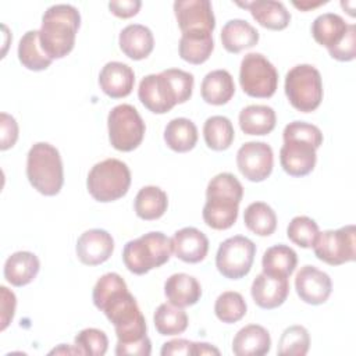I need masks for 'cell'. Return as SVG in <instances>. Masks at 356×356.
<instances>
[{
	"mask_svg": "<svg viewBox=\"0 0 356 356\" xmlns=\"http://www.w3.org/2000/svg\"><path fill=\"white\" fill-rule=\"evenodd\" d=\"M348 29L349 24H346L341 15L334 13L321 14L312 24V35L314 40L327 47V50L338 46L348 33Z\"/></svg>",
	"mask_w": 356,
	"mask_h": 356,
	"instance_id": "27",
	"label": "cell"
},
{
	"mask_svg": "<svg viewBox=\"0 0 356 356\" xmlns=\"http://www.w3.org/2000/svg\"><path fill=\"white\" fill-rule=\"evenodd\" d=\"M192 349H193V342L184 339V338H177V339H171L165 343H163L161 348V356H175V355H182V356H188L192 355Z\"/></svg>",
	"mask_w": 356,
	"mask_h": 356,
	"instance_id": "46",
	"label": "cell"
},
{
	"mask_svg": "<svg viewBox=\"0 0 356 356\" xmlns=\"http://www.w3.org/2000/svg\"><path fill=\"white\" fill-rule=\"evenodd\" d=\"M154 327L160 335H178L188 328V316L182 307L170 302L161 303L153 316Z\"/></svg>",
	"mask_w": 356,
	"mask_h": 356,
	"instance_id": "37",
	"label": "cell"
},
{
	"mask_svg": "<svg viewBox=\"0 0 356 356\" xmlns=\"http://www.w3.org/2000/svg\"><path fill=\"white\" fill-rule=\"evenodd\" d=\"M289 293L288 278L275 277L266 273L259 274L250 288V295L253 302L266 310L275 309L281 306Z\"/></svg>",
	"mask_w": 356,
	"mask_h": 356,
	"instance_id": "18",
	"label": "cell"
},
{
	"mask_svg": "<svg viewBox=\"0 0 356 356\" xmlns=\"http://www.w3.org/2000/svg\"><path fill=\"white\" fill-rule=\"evenodd\" d=\"M131 185V171L118 159H106L92 167L86 186L90 196L102 203L114 202L127 195Z\"/></svg>",
	"mask_w": 356,
	"mask_h": 356,
	"instance_id": "8",
	"label": "cell"
},
{
	"mask_svg": "<svg viewBox=\"0 0 356 356\" xmlns=\"http://www.w3.org/2000/svg\"><path fill=\"white\" fill-rule=\"evenodd\" d=\"M243 197V186L231 172H220L213 177L206 189V203L203 206V220L213 229L231 228L239 211Z\"/></svg>",
	"mask_w": 356,
	"mask_h": 356,
	"instance_id": "4",
	"label": "cell"
},
{
	"mask_svg": "<svg viewBox=\"0 0 356 356\" xmlns=\"http://www.w3.org/2000/svg\"><path fill=\"white\" fill-rule=\"evenodd\" d=\"M40 268L36 254L26 250H19L8 256L4 263V278L14 286H25L31 284Z\"/></svg>",
	"mask_w": 356,
	"mask_h": 356,
	"instance_id": "25",
	"label": "cell"
},
{
	"mask_svg": "<svg viewBox=\"0 0 356 356\" xmlns=\"http://www.w3.org/2000/svg\"><path fill=\"white\" fill-rule=\"evenodd\" d=\"M167 193L154 185H147L139 189L134 202L136 216L146 221L160 218L167 211Z\"/></svg>",
	"mask_w": 356,
	"mask_h": 356,
	"instance_id": "31",
	"label": "cell"
},
{
	"mask_svg": "<svg viewBox=\"0 0 356 356\" xmlns=\"http://www.w3.org/2000/svg\"><path fill=\"white\" fill-rule=\"evenodd\" d=\"M202 99L213 106L228 103L235 93L232 75L227 70H214L209 72L200 85Z\"/></svg>",
	"mask_w": 356,
	"mask_h": 356,
	"instance_id": "28",
	"label": "cell"
},
{
	"mask_svg": "<svg viewBox=\"0 0 356 356\" xmlns=\"http://www.w3.org/2000/svg\"><path fill=\"white\" fill-rule=\"evenodd\" d=\"M239 83L248 96L268 99L277 90L278 72L263 54L248 53L241 61Z\"/></svg>",
	"mask_w": 356,
	"mask_h": 356,
	"instance_id": "11",
	"label": "cell"
},
{
	"mask_svg": "<svg viewBox=\"0 0 356 356\" xmlns=\"http://www.w3.org/2000/svg\"><path fill=\"white\" fill-rule=\"evenodd\" d=\"M171 248L179 260L185 263H199L207 256L209 239L200 229L185 227L172 235Z\"/></svg>",
	"mask_w": 356,
	"mask_h": 356,
	"instance_id": "19",
	"label": "cell"
},
{
	"mask_svg": "<svg viewBox=\"0 0 356 356\" xmlns=\"http://www.w3.org/2000/svg\"><path fill=\"white\" fill-rule=\"evenodd\" d=\"M26 177L39 193L44 196L57 195L64 184L60 152L47 142L35 143L28 152Z\"/></svg>",
	"mask_w": 356,
	"mask_h": 356,
	"instance_id": "6",
	"label": "cell"
},
{
	"mask_svg": "<svg viewBox=\"0 0 356 356\" xmlns=\"http://www.w3.org/2000/svg\"><path fill=\"white\" fill-rule=\"evenodd\" d=\"M356 228L355 225H345L338 229H328L318 232L313 250L318 260L330 266H341L353 261L356 257Z\"/></svg>",
	"mask_w": 356,
	"mask_h": 356,
	"instance_id": "12",
	"label": "cell"
},
{
	"mask_svg": "<svg viewBox=\"0 0 356 356\" xmlns=\"http://www.w3.org/2000/svg\"><path fill=\"white\" fill-rule=\"evenodd\" d=\"M0 291H1V327H0V330L4 331L7 328V325L14 318L17 299H15V295L8 291V288L0 286Z\"/></svg>",
	"mask_w": 356,
	"mask_h": 356,
	"instance_id": "44",
	"label": "cell"
},
{
	"mask_svg": "<svg viewBox=\"0 0 356 356\" xmlns=\"http://www.w3.org/2000/svg\"><path fill=\"white\" fill-rule=\"evenodd\" d=\"M140 6L142 3L139 0H118L108 3L110 11L120 18H131L136 15Z\"/></svg>",
	"mask_w": 356,
	"mask_h": 356,
	"instance_id": "45",
	"label": "cell"
},
{
	"mask_svg": "<svg viewBox=\"0 0 356 356\" xmlns=\"http://www.w3.org/2000/svg\"><path fill=\"white\" fill-rule=\"evenodd\" d=\"M256 254V245L246 236L235 235L220 243L216 267L228 280H239L249 274Z\"/></svg>",
	"mask_w": 356,
	"mask_h": 356,
	"instance_id": "13",
	"label": "cell"
},
{
	"mask_svg": "<svg viewBox=\"0 0 356 356\" xmlns=\"http://www.w3.org/2000/svg\"><path fill=\"white\" fill-rule=\"evenodd\" d=\"M19 63L31 71H43L51 64V58L43 51L39 31H28L22 35L18 44Z\"/></svg>",
	"mask_w": 356,
	"mask_h": 356,
	"instance_id": "34",
	"label": "cell"
},
{
	"mask_svg": "<svg viewBox=\"0 0 356 356\" xmlns=\"http://www.w3.org/2000/svg\"><path fill=\"white\" fill-rule=\"evenodd\" d=\"M318 234L317 222L307 216H296L291 220L286 228V235L291 242L300 248H312Z\"/></svg>",
	"mask_w": 356,
	"mask_h": 356,
	"instance_id": "40",
	"label": "cell"
},
{
	"mask_svg": "<svg viewBox=\"0 0 356 356\" xmlns=\"http://www.w3.org/2000/svg\"><path fill=\"white\" fill-rule=\"evenodd\" d=\"M79 355L103 356L108 348V338L104 331L97 328H85L74 339Z\"/></svg>",
	"mask_w": 356,
	"mask_h": 356,
	"instance_id": "41",
	"label": "cell"
},
{
	"mask_svg": "<svg viewBox=\"0 0 356 356\" xmlns=\"http://www.w3.org/2000/svg\"><path fill=\"white\" fill-rule=\"evenodd\" d=\"M100 89L111 99L128 96L135 85L134 70L120 61L107 63L99 74Z\"/></svg>",
	"mask_w": 356,
	"mask_h": 356,
	"instance_id": "20",
	"label": "cell"
},
{
	"mask_svg": "<svg viewBox=\"0 0 356 356\" xmlns=\"http://www.w3.org/2000/svg\"><path fill=\"white\" fill-rule=\"evenodd\" d=\"M92 299L95 306L114 325L117 346L129 345L147 337L146 320L120 274L102 275L93 286Z\"/></svg>",
	"mask_w": 356,
	"mask_h": 356,
	"instance_id": "1",
	"label": "cell"
},
{
	"mask_svg": "<svg viewBox=\"0 0 356 356\" xmlns=\"http://www.w3.org/2000/svg\"><path fill=\"white\" fill-rule=\"evenodd\" d=\"M174 14L181 32L203 31L213 33L216 18L209 0H177Z\"/></svg>",
	"mask_w": 356,
	"mask_h": 356,
	"instance_id": "15",
	"label": "cell"
},
{
	"mask_svg": "<svg viewBox=\"0 0 356 356\" xmlns=\"http://www.w3.org/2000/svg\"><path fill=\"white\" fill-rule=\"evenodd\" d=\"M295 289L298 296L309 305H321L327 302L332 291V282L327 273L314 266H303L295 277Z\"/></svg>",
	"mask_w": 356,
	"mask_h": 356,
	"instance_id": "16",
	"label": "cell"
},
{
	"mask_svg": "<svg viewBox=\"0 0 356 356\" xmlns=\"http://www.w3.org/2000/svg\"><path fill=\"white\" fill-rule=\"evenodd\" d=\"M275 111L266 104H250L239 113V127L246 135H267L275 128Z\"/></svg>",
	"mask_w": 356,
	"mask_h": 356,
	"instance_id": "30",
	"label": "cell"
},
{
	"mask_svg": "<svg viewBox=\"0 0 356 356\" xmlns=\"http://www.w3.org/2000/svg\"><path fill=\"white\" fill-rule=\"evenodd\" d=\"M259 32L245 19H229L221 29V43L228 53H239L256 46Z\"/></svg>",
	"mask_w": 356,
	"mask_h": 356,
	"instance_id": "26",
	"label": "cell"
},
{
	"mask_svg": "<svg viewBox=\"0 0 356 356\" xmlns=\"http://www.w3.org/2000/svg\"><path fill=\"white\" fill-rule=\"evenodd\" d=\"M330 56L338 61H352L356 57V26L355 24H349L348 33L342 39V42L334 49L328 50Z\"/></svg>",
	"mask_w": 356,
	"mask_h": 356,
	"instance_id": "42",
	"label": "cell"
},
{
	"mask_svg": "<svg viewBox=\"0 0 356 356\" xmlns=\"http://www.w3.org/2000/svg\"><path fill=\"white\" fill-rule=\"evenodd\" d=\"M271 338L268 331L259 324L241 328L232 341V352L236 356H263L270 352Z\"/></svg>",
	"mask_w": 356,
	"mask_h": 356,
	"instance_id": "24",
	"label": "cell"
},
{
	"mask_svg": "<svg viewBox=\"0 0 356 356\" xmlns=\"http://www.w3.org/2000/svg\"><path fill=\"white\" fill-rule=\"evenodd\" d=\"M152 352V342L149 337L143 338L142 341L124 345V346H115V355L118 356H149Z\"/></svg>",
	"mask_w": 356,
	"mask_h": 356,
	"instance_id": "47",
	"label": "cell"
},
{
	"mask_svg": "<svg viewBox=\"0 0 356 356\" xmlns=\"http://www.w3.org/2000/svg\"><path fill=\"white\" fill-rule=\"evenodd\" d=\"M285 95L293 108L300 113L314 111L323 100L320 71L310 64H298L285 75Z\"/></svg>",
	"mask_w": 356,
	"mask_h": 356,
	"instance_id": "9",
	"label": "cell"
},
{
	"mask_svg": "<svg viewBox=\"0 0 356 356\" xmlns=\"http://www.w3.org/2000/svg\"><path fill=\"white\" fill-rule=\"evenodd\" d=\"M203 136L207 147L221 152L231 146L235 138V131L229 118L224 115H213L209 117L203 125Z\"/></svg>",
	"mask_w": 356,
	"mask_h": 356,
	"instance_id": "36",
	"label": "cell"
},
{
	"mask_svg": "<svg viewBox=\"0 0 356 356\" xmlns=\"http://www.w3.org/2000/svg\"><path fill=\"white\" fill-rule=\"evenodd\" d=\"M76 256L86 266H97L107 261L114 250V239L106 231L93 228L85 231L76 241Z\"/></svg>",
	"mask_w": 356,
	"mask_h": 356,
	"instance_id": "17",
	"label": "cell"
},
{
	"mask_svg": "<svg viewBox=\"0 0 356 356\" xmlns=\"http://www.w3.org/2000/svg\"><path fill=\"white\" fill-rule=\"evenodd\" d=\"M310 335L303 325H291L284 330L277 353L280 356H303L309 352Z\"/></svg>",
	"mask_w": 356,
	"mask_h": 356,
	"instance_id": "39",
	"label": "cell"
},
{
	"mask_svg": "<svg viewBox=\"0 0 356 356\" xmlns=\"http://www.w3.org/2000/svg\"><path fill=\"white\" fill-rule=\"evenodd\" d=\"M81 25V14L71 4H54L42 17L39 40L43 51L51 58H63L75 44Z\"/></svg>",
	"mask_w": 356,
	"mask_h": 356,
	"instance_id": "5",
	"label": "cell"
},
{
	"mask_svg": "<svg viewBox=\"0 0 356 356\" xmlns=\"http://www.w3.org/2000/svg\"><path fill=\"white\" fill-rule=\"evenodd\" d=\"M164 295L167 300L178 307H188L199 302L202 286L199 281L185 273H177L164 282Z\"/></svg>",
	"mask_w": 356,
	"mask_h": 356,
	"instance_id": "22",
	"label": "cell"
},
{
	"mask_svg": "<svg viewBox=\"0 0 356 356\" xmlns=\"http://www.w3.org/2000/svg\"><path fill=\"white\" fill-rule=\"evenodd\" d=\"M327 1H318V3H310V1H300V3H298V1H293V6L295 7H298V8H300V10H309L310 7L313 8V7H318L320 4H325Z\"/></svg>",
	"mask_w": 356,
	"mask_h": 356,
	"instance_id": "49",
	"label": "cell"
},
{
	"mask_svg": "<svg viewBox=\"0 0 356 356\" xmlns=\"http://www.w3.org/2000/svg\"><path fill=\"white\" fill-rule=\"evenodd\" d=\"M284 145L280 150V163L282 170L291 177H305L316 165V150L323 143V134L318 127L293 121L282 132Z\"/></svg>",
	"mask_w": 356,
	"mask_h": 356,
	"instance_id": "3",
	"label": "cell"
},
{
	"mask_svg": "<svg viewBox=\"0 0 356 356\" xmlns=\"http://www.w3.org/2000/svg\"><path fill=\"white\" fill-rule=\"evenodd\" d=\"M243 222L253 234L259 236H268L277 228V216L267 203L253 202L245 209Z\"/></svg>",
	"mask_w": 356,
	"mask_h": 356,
	"instance_id": "35",
	"label": "cell"
},
{
	"mask_svg": "<svg viewBox=\"0 0 356 356\" xmlns=\"http://www.w3.org/2000/svg\"><path fill=\"white\" fill-rule=\"evenodd\" d=\"M236 165L241 174L252 181L261 182L270 177L274 165V154L266 142H246L236 153Z\"/></svg>",
	"mask_w": 356,
	"mask_h": 356,
	"instance_id": "14",
	"label": "cell"
},
{
	"mask_svg": "<svg viewBox=\"0 0 356 356\" xmlns=\"http://www.w3.org/2000/svg\"><path fill=\"white\" fill-rule=\"evenodd\" d=\"M108 139L114 149L132 152L145 136L146 125L138 110L131 104H118L111 108L107 117Z\"/></svg>",
	"mask_w": 356,
	"mask_h": 356,
	"instance_id": "10",
	"label": "cell"
},
{
	"mask_svg": "<svg viewBox=\"0 0 356 356\" xmlns=\"http://www.w3.org/2000/svg\"><path fill=\"white\" fill-rule=\"evenodd\" d=\"M193 83L192 74L179 68H168L142 78L138 97L149 111L165 114L175 104H182L191 99Z\"/></svg>",
	"mask_w": 356,
	"mask_h": 356,
	"instance_id": "2",
	"label": "cell"
},
{
	"mask_svg": "<svg viewBox=\"0 0 356 356\" xmlns=\"http://www.w3.org/2000/svg\"><path fill=\"white\" fill-rule=\"evenodd\" d=\"M0 132H1L0 149L7 150L13 147L18 139V124L13 115L7 113L0 114Z\"/></svg>",
	"mask_w": 356,
	"mask_h": 356,
	"instance_id": "43",
	"label": "cell"
},
{
	"mask_svg": "<svg viewBox=\"0 0 356 356\" xmlns=\"http://www.w3.org/2000/svg\"><path fill=\"white\" fill-rule=\"evenodd\" d=\"M171 239L160 231H152L125 243L122 261L131 273L143 275L165 264L171 257Z\"/></svg>",
	"mask_w": 356,
	"mask_h": 356,
	"instance_id": "7",
	"label": "cell"
},
{
	"mask_svg": "<svg viewBox=\"0 0 356 356\" xmlns=\"http://www.w3.org/2000/svg\"><path fill=\"white\" fill-rule=\"evenodd\" d=\"M298 264L296 252L288 245L278 243L268 248L261 259L263 273L288 278L295 271Z\"/></svg>",
	"mask_w": 356,
	"mask_h": 356,
	"instance_id": "32",
	"label": "cell"
},
{
	"mask_svg": "<svg viewBox=\"0 0 356 356\" xmlns=\"http://www.w3.org/2000/svg\"><path fill=\"white\" fill-rule=\"evenodd\" d=\"M239 7L248 8L252 17L264 28L271 31H282L291 22V14L281 1L256 0L246 3H236Z\"/></svg>",
	"mask_w": 356,
	"mask_h": 356,
	"instance_id": "21",
	"label": "cell"
},
{
	"mask_svg": "<svg viewBox=\"0 0 356 356\" xmlns=\"http://www.w3.org/2000/svg\"><path fill=\"white\" fill-rule=\"evenodd\" d=\"M214 49L213 33L203 31L184 32L178 43L179 57L191 64L199 65L209 60Z\"/></svg>",
	"mask_w": 356,
	"mask_h": 356,
	"instance_id": "29",
	"label": "cell"
},
{
	"mask_svg": "<svg viewBox=\"0 0 356 356\" xmlns=\"http://www.w3.org/2000/svg\"><path fill=\"white\" fill-rule=\"evenodd\" d=\"M246 302L239 292L227 291L222 292L214 303V313L222 323L232 324L239 321L246 314Z\"/></svg>",
	"mask_w": 356,
	"mask_h": 356,
	"instance_id": "38",
	"label": "cell"
},
{
	"mask_svg": "<svg viewBox=\"0 0 356 356\" xmlns=\"http://www.w3.org/2000/svg\"><path fill=\"white\" fill-rule=\"evenodd\" d=\"M164 142L171 150L177 153L189 152L197 142V128L188 118H174L167 124L164 129Z\"/></svg>",
	"mask_w": 356,
	"mask_h": 356,
	"instance_id": "33",
	"label": "cell"
},
{
	"mask_svg": "<svg viewBox=\"0 0 356 356\" xmlns=\"http://www.w3.org/2000/svg\"><path fill=\"white\" fill-rule=\"evenodd\" d=\"M118 44L127 57L132 60H143L153 51L154 38L147 26L131 24L120 32Z\"/></svg>",
	"mask_w": 356,
	"mask_h": 356,
	"instance_id": "23",
	"label": "cell"
},
{
	"mask_svg": "<svg viewBox=\"0 0 356 356\" xmlns=\"http://www.w3.org/2000/svg\"><path fill=\"white\" fill-rule=\"evenodd\" d=\"M192 355L193 356H199V355H220V350L207 343V342H193V349H192Z\"/></svg>",
	"mask_w": 356,
	"mask_h": 356,
	"instance_id": "48",
	"label": "cell"
}]
</instances>
